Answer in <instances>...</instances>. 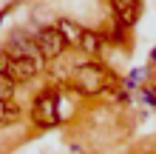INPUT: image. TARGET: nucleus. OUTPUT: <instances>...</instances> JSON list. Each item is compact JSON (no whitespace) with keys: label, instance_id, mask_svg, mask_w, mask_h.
Listing matches in <instances>:
<instances>
[{"label":"nucleus","instance_id":"1","mask_svg":"<svg viewBox=\"0 0 156 154\" xmlns=\"http://www.w3.org/2000/svg\"><path fill=\"white\" fill-rule=\"evenodd\" d=\"M74 80H77V88L85 97L102 94V92H108V88L114 86V74L105 66H99V63H82L74 71Z\"/></svg>","mask_w":156,"mask_h":154},{"label":"nucleus","instance_id":"2","mask_svg":"<svg viewBox=\"0 0 156 154\" xmlns=\"http://www.w3.org/2000/svg\"><path fill=\"white\" fill-rule=\"evenodd\" d=\"M31 120L40 126V129H51V126L60 123V92L54 88H45L34 97L31 106Z\"/></svg>","mask_w":156,"mask_h":154},{"label":"nucleus","instance_id":"3","mask_svg":"<svg viewBox=\"0 0 156 154\" xmlns=\"http://www.w3.org/2000/svg\"><path fill=\"white\" fill-rule=\"evenodd\" d=\"M40 69H43L40 63H34L29 57H14V54H9V51H0V71H3L6 77H12L14 83L31 80Z\"/></svg>","mask_w":156,"mask_h":154},{"label":"nucleus","instance_id":"4","mask_svg":"<svg viewBox=\"0 0 156 154\" xmlns=\"http://www.w3.org/2000/svg\"><path fill=\"white\" fill-rule=\"evenodd\" d=\"M34 43H37L43 60H54V57H60V54L68 49V43L62 40L57 26H43V29H37L34 32Z\"/></svg>","mask_w":156,"mask_h":154},{"label":"nucleus","instance_id":"5","mask_svg":"<svg viewBox=\"0 0 156 154\" xmlns=\"http://www.w3.org/2000/svg\"><path fill=\"white\" fill-rule=\"evenodd\" d=\"M9 46H12V49H6L9 54H14V57H29V60H34V63H40V66H43V54L37 49V43H34V34L14 32L12 40H9Z\"/></svg>","mask_w":156,"mask_h":154},{"label":"nucleus","instance_id":"6","mask_svg":"<svg viewBox=\"0 0 156 154\" xmlns=\"http://www.w3.org/2000/svg\"><path fill=\"white\" fill-rule=\"evenodd\" d=\"M139 12H142L139 0H116V3H114V17L125 26V29L139 20Z\"/></svg>","mask_w":156,"mask_h":154},{"label":"nucleus","instance_id":"7","mask_svg":"<svg viewBox=\"0 0 156 154\" xmlns=\"http://www.w3.org/2000/svg\"><path fill=\"white\" fill-rule=\"evenodd\" d=\"M102 46H105V37H102L99 32H94V29H82L80 49L85 51V54H99V51H102Z\"/></svg>","mask_w":156,"mask_h":154},{"label":"nucleus","instance_id":"8","mask_svg":"<svg viewBox=\"0 0 156 154\" xmlns=\"http://www.w3.org/2000/svg\"><path fill=\"white\" fill-rule=\"evenodd\" d=\"M57 32L62 34V40L68 46H80V37H82V26L74 23V20H60L57 23Z\"/></svg>","mask_w":156,"mask_h":154},{"label":"nucleus","instance_id":"9","mask_svg":"<svg viewBox=\"0 0 156 154\" xmlns=\"http://www.w3.org/2000/svg\"><path fill=\"white\" fill-rule=\"evenodd\" d=\"M20 117V108H17L12 100H0V126H9Z\"/></svg>","mask_w":156,"mask_h":154},{"label":"nucleus","instance_id":"10","mask_svg":"<svg viewBox=\"0 0 156 154\" xmlns=\"http://www.w3.org/2000/svg\"><path fill=\"white\" fill-rule=\"evenodd\" d=\"M14 80L12 77H6L3 71H0V100H12V94H14Z\"/></svg>","mask_w":156,"mask_h":154},{"label":"nucleus","instance_id":"11","mask_svg":"<svg viewBox=\"0 0 156 154\" xmlns=\"http://www.w3.org/2000/svg\"><path fill=\"white\" fill-rule=\"evenodd\" d=\"M145 103L156 106V92H153V88H145Z\"/></svg>","mask_w":156,"mask_h":154},{"label":"nucleus","instance_id":"12","mask_svg":"<svg viewBox=\"0 0 156 154\" xmlns=\"http://www.w3.org/2000/svg\"><path fill=\"white\" fill-rule=\"evenodd\" d=\"M3 14H6V9H0V20H3Z\"/></svg>","mask_w":156,"mask_h":154},{"label":"nucleus","instance_id":"13","mask_svg":"<svg viewBox=\"0 0 156 154\" xmlns=\"http://www.w3.org/2000/svg\"><path fill=\"white\" fill-rule=\"evenodd\" d=\"M153 63H156V51H153Z\"/></svg>","mask_w":156,"mask_h":154},{"label":"nucleus","instance_id":"14","mask_svg":"<svg viewBox=\"0 0 156 154\" xmlns=\"http://www.w3.org/2000/svg\"><path fill=\"white\" fill-rule=\"evenodd\" d=\"M111 3H116V0H111Z\"/></svg>","mask_w":156,"mask_h":154}]
</instances>
